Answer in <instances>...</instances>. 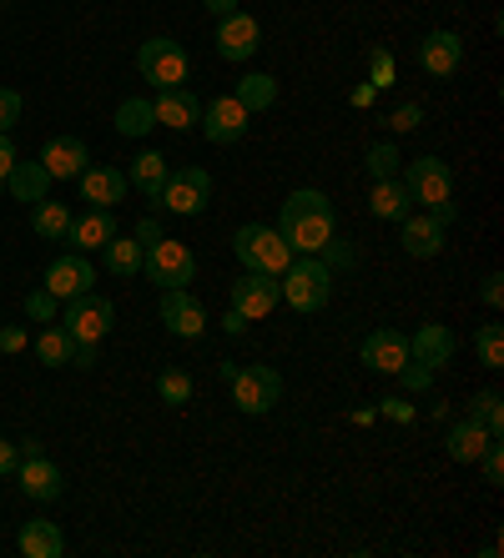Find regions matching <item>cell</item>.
Returning a JSON list of instances; mask_svg holds the SVG:
<instances>
[{"mask_svg": "<svg viewBox=\"0 0 504 558\" xmlns=\"http://www.w3.org/2000/svg\"><path fill=\"white\" fill-rule=\"evenodd\" d=\"M223 332H227V338H242V332H248V317H242L238 307H227V317H223Z\"/></svg>", "mask_w": 504, "mask_h": 558, "instance_id": "50", "label": "cell"}, {"mask_svg": "<svg viewBox=\"0 0 504 558\" xmlns=\"http://www.w3.org/2000/svg\"><path fill=\"white\" fill-rule=\"evenodd\" d=\"M469 417H479L484 428H490V438H504V408H500V392L484 388L469 398Z\"/></svg>", "mask_w": 504, "mask_h": 558, "instance_id": "34", "label": "cell"}, {"mask_svg": "<svg viewBox=\"0 0 504 558\" xmlns=\"http://www.w3.org/2000/svg\"><path fill=\"white\" fill-rule=\"evenodd\" d=\"M152 126H157V117H152V101H146V96H127V101L117 106V131L121 136H146Z\"/></svg>", "mask_w": 504, "mask_h": 558, "instance_id": "32", "label": "cell"}, {"mask_svg": "<svg viewBox=\"0 0 504 558\" xmlns=\"http://www.w3.org/2000/svg\"><path fill=\"white\" fill-rule=\"evenodd\" d=\"M36 357L46 367H67L71 363V332H67V327H61V323L46 327V332L36 338Z\"/></svg>", "mask_w": 504, "mask_h": 558, "instance_id": "33", "label": "cell"}, {"mask_svg": "<svg viewBox=\"0 0 504 558\" xmlns=\"http://www.w3.org/2000/svg\"><path fill=\"white\" fill-rule=\"evenodd\" d=\"M136 242H142V247H152V242H161V221L157 217H142V221H136Z\"/></svg>", "mask_w": 504, "mask_h": 558, "instance_id": "47", "label": "cell"}, {"mask_svg": "<svg viewBox=\"0 0 504 558\" xmlns=\"http://www.w3.org/2000/svg\"><path fill=\"white\" fill-rule=\"evenodd\" d=\"M419 121H424V106H419V101H404L394 117H388V126L404 136V131H419Z\"/></svg>", "mask_w": 504, "mask_h": 558, "instance_id": "43", "label": "cell"}, {"mask_svg": "<svg viewBox=\"0 0 504 558\" xmlns=\"http://www.w3.org/2000/svg\"><path fill=\"white\" fill-rule=\"evenodd\" d=\"M248 111H242V101L238 96H217V101H207L202 106V136H207V142L213 146H232V142H242V136H248Z\"/></svg>", "mask_w": 504, "mask_h": 558, "instance_id": "10", "label": "cell"}, {"mask_svg": "<svg viewBox=\"0 0 504 558\" xmlns=\"http://www.w3.org/2000/svg\"><path fill=\"white\" fill-rule=\"evenodd\" d=\"M479 298H484V307H500V302H504V277H500V272L484 277V287H479Z\"/></svg>", "mask_w": 504, "mask_h": 558, "instance_id": "45", "label": "cell"}, {"mask_svg": "<svg viewBox=\"0 0 504 558\" xmlns=\"http://www.w3.org/2000/svg\"><path fill=\"white\" fill-rule=\"evenodd\" d=\"M398 146H388V142H379V146H369V156H363V167H369V177L373 182H388V177H398Z\"/></svg>", "mask_w": 504, "mask_h": 558, "instance_id": "37", "label": "cell"}, {"mask_svg": "<svg viewBox=\"0 0 504 558\" xmlns=\"http://www.w3.org/2000/svg\"><path fill=\"white\" fill-rule=\"evenodd\" d=\"M46 186H51V171L40 167V161H15L11 177H5V192L15 202H46Z\"/></svg>", "mask_w": 504, "mask_h": 558, "instance_id": "27", "label": "cell"}, {"mask_svg": "<svg viewBox=\"0 0 504 558\" xmlns=\"http://www.w3.org/2000/svg\"><path fill=\"white\" fill-rule=\"evenodd\" d=\"M232 252H238V262L248 267V272H267V277H283L292 262V247L283 242V232H273V227H257V221H248V227H238V236H232Z\"/></svg>", "mask_w": 504, "mask_h": 558, "instance_id": "3", "label": "cell"}, {"mask_svg": "<svg viewBox=\"0 0 504 558\" xmlns=\"http://www.w3.org/2000/svg\"><path fill=\"white\" fill-rule=\"evenodd\" d=\"M92 282H96V272H92V262L81 257V252H71V257H56L51 267H46V292H56L61 302H71V298H81V292H92Z\"/></svg>", "mask_w": 504, "mask_h": 558, "instance_id": "16", "label": "cell"}, {"mask_svg": "<svg viewBox=\"0 0 504 558\" xmlns=\"http://www.w3.org/2000/svg\"><path fill=\"white\" fill-rule=\"evenodd\" d=\"M409 357L439 373V367L454 357V332H449L444 323H424V327H419V332L409 338Z\"/></svg>", "mask_w": 504, "mask_h": 558, "instance_id": "21", "label": "cell"}, {"mask_svg": "<svg viewBox=\"0 0 504 558\" xmlns=\"http://www.w3.org/2000/svg\"><path fill=\"white\" fill-rule=\"evenodd\" d=\"M465 61V40L454 36V31H429L419 40V65H424L429 76H454Z\"/></svg>", "mask_w": 504, "mask_h": 558, "instance_id": "18", "label": "cell"}, {"mask_svg": "<svg viewBox=\"0 0 504 558\" xmlns=\"http://www.w3.org/2000/svg\"><path fill=\"white\" fill-rule=\"evenodd\" d=\"M71 207H61V202H36V211H31V227H36V236H46V242H67L71 236Z\"/></svg>", "mask_w": 504, "mask_h": 558, "instance_id": "30", "label": "cell"}, {"mask_svg": "<svg viewBox=\"0 0 504 558\" xmlns=\"http://www.w3.org/2000/svg\"><path fill=\"white\" fill-rule=\"evenodd\" d=\"M413 207V196L404 192V182L398 177H388V182H373V196H369V211L379 221H404Z\"/></svg>", "mask_w": 504, "mask_h": 558, "instance_id": "28", "label": "cell"}, {"mask_svg": "<svg viewBox=\"0 0 504 558\" xmlns=\"http://www.w3.org/2000/svg\"><path fill=\"white\" fill-rule=\"evenodd\" d=\"M278 292L292 312H323L333 298V267L323 257H292L288 272L278 277Z\"/></svg>", "mask_w": 504, "mask_h": 558, "instance_id": "2", "label": "cell"}, {"mask_svg": "<svg viewBox=\"0 0 504 558\" xmlns=\"http://www.w3.org/2000/svg\"><path fill=\"white\" fill-rule=\"evenodd\" d=\"M384 413L398 417V423H413V408L404 403V398H384Z\"/></svg>", "mask_w": 504, "mask_h": 558, "instance_id": "52", "label": "cell"}, {"mask_svg": "<svg viewBox=\"0 0 504 558\" xmlns=\"http://www.w3.org/2000/svg\"><path fill=\"white\" fill-rule=\"evenodd\" d=\"M429 217H434L439 227H449V221L459 217V207H454V202H439V207H429Z\"/></svg>", "mask_w": 504, "mask_h": 558, "instance_id": "53", "label": "cell"}, {"mask_svg": "<svg viewBox=\"0 0 504 558\" xmlns=\"http://www.w3.org/2000/svg\"><path fill=\"white\" fill-rule=\"evenodd\" d=\"M101 252H107V267H111L117 277H136V272H142V252H146V247L136 242V236H111Z\"/></svg>", "mask_w": 504, "mask_h": 558, "instance_id": "31", "label": "cell"}, {"mask_svg": "<svg viewBox=\"0 0 504 558\" xmlns=\"http://www.w3.org/2000/svg\"><path fill=\"white\" fill-rule=\"evenodd\" d=\"M15 121H21V92L0 86V131H11Z\"/></svg>", "mask_w": 504, "mask_h": 558, "instance_id": "44", "label": "cell"}, {"mask_svg": "<svg viewBox=\"0 0 504 558\" xmlns=\"http://www.w3.org/2000/svg\"><path fill=\"white\" fill-rule=\"evenodd\" d=\"M157 202L167 211H177V217H197V211H207V202H213V177L202 167H172Z\"/></svg>", "mask_w": 504, "mask_h": 558, "instance_id": "6", "label": "cell"}, {"mask_svg": "<svg viewBox=\"0 0 504 558\" xmlns=\"http://www.w3.org/2000/svg\"><path fill=\"white\" fill-rule=\"evenodd\" d=\"M404 192H409L413 202H424V207L449 202V192H454L449 161H439V156H419V161H409V171H404Z\"/></svg>", "mask_w": 504, "mask_h": 558, "instance_id": "9", "label": "cell"}, {"mask_svg": "<svg viewBox=\"0 0 504 558\" xmlns=\"http://www.w3.org/2000/svg\"><path fill=\"white\" fill-rule=\"evenodd\" d=\"M373 96H379V92H373L369 81H363V86H353V106H359V111H369V106H373Z\"/></svg>", "mask_w": 504, "mask_h": 558, "instance_id": "54", "label": "cell"}, {"mask_svg": "<svg viewBox=\"0 0 504 558\" xmlns=\"http://www.w3.org/2000/svg\"><path fill=\"white\" fill-rule=\"evenodd\" d=\"M444 448H449L454 463H479V453L490 448V428L479 417H459L449 433H444Z\"/></svg>", "mask_w": 504, "mask_h": 558, "instance_id": "23", "label": "cell"}, {"mask_svg": "<svg viewBox=\"0 0 504 558\" xmlns=\"http://www.w3.org/2000/svg\"><path fill=\"white\" fill-rule=\"evenodd\" d=\"M71 363H76V367H96V342H71Z\"/></svg>", "mask_w": 504, "mask_h": 558, "instance_id": "49", "label": "cell"}, {"mask_svg": "<svg viewBox=\"0 0 504 558\" xmlns=\"http://www.w3.org/2000/svg\"><path fill=\"white\" fill-rule=\"evenodd\" d=\"M479 463H484V483H504V442L490 438V448L479 453Z\"/></svg>", "mask_w": 504, "mask_h": 558, "instance_id": "42", "label": "cell"}, {"mask_svg": "<svg viewBox=\"0 0 504 558\" xmlns=\"http://www.w3.org/2000/svg\"><path fill=\"white\" fill-rule=\"evenodd\" d=\"M278 302H283L278 277L248 272L242 282H232V307H238L248 323H263V317H273V307H278Z\"/></svg>", "mask_w": 504, "mask_h": 558, "instance_id": "12", "label": "cell"}, {"mask_svg": "<svg viewBox=\"0 0 504 558\" xmlns=\"http://www.w3.org/2000/svg\"><path fill=\"white\" fill-rule=\"evenodd\" d=\"M15 463H21V448L0 438V473H15Z\"/></svg>", "mask_w": 504, "mask_h": 558, "instance_id": "51", "label": "cell"}, {"mask_svg": "<svg viewBox=\"0 0 504 558\" xmlns=\"http://www.w3.org/2000/svg\"><path fill=\"white\" fill-rule=\"evenodd\" d=\"M15 548L26 558H61L67 554V538H61V529H56L51 519H31L26 529H21V538H15Z\"/></svg>", "mask_w": 504, "mask_h": 558, "instance_id": "25", "label": "cell"}, {"mask_svg": "<svg viewBox=\"0 0 504 558\" xmlns=\"http://www.w3.org/2000/svg\"><path fill=\"white\" fill-rule=\"evenodd\" d=\"M11 167H15V142H11V131H0V186H5Z\"/></svg>", "mask_w": 504, "mask_h": 558, "instance_id": "46", "label": "cell"}, {"mask_svg": "<svg viewBox=\"0 0 504 558\" xmlns=\"http://www.w3.org/2000/svg\"><path fill=\"white\" fill-rule=\"evenodd\" d=\"M56 307H61V298H56V292H46V287L26 292V317H36V323H56Z\"/></svg>", "mask_w": 504, "mask_h": 558, "instance_id": "39", "label": "cell"}, {"mask_svg": "<svg viewBox=\"0 0 504 558\" xmlns=\"http://www.w3.org/2000/svg\"><path fill=\"white\" fill-rule=\"evenodd\" d=\"M475 352L484 367H504V327L500 323H484L475 332Z\"/></svg>", "mask_w": 504, "mask_h": 558, "instance_id": "36", "label": "cell"}, {"mask_svg": "<svg viewBox=\"0 0 504 558\" xmlns=\"http://www.w3.org/2000/svg\"><path fill=\"white\" fill-rule=\"evenodd\" d=\"M161 327L172 332V338H192L197 342L207 332V312L202 302L187 292V287H167V298H161Z\"/></svg>", "mask_w": 504, "mask_h": 558, "instance_id": "11", "label": "cell"}, {"mask_svg": "<svg viewBox=\"0 0 504 558\" xmlns=\"http://www.w3.org/2000/svg\"><path fill=\"white\" fill-rule=\"evenodd\" d=\"M394 377H398V383H404V388H409V392H424L429 383H434V367H424V363H413V357H409V363L398 367Z\"/></svg>", "mask_w": 504, "mask_h": 558, "instance_id": "41", "label": "cell"}, {"mask_svg": "<svg viewBox=\"0 0 504 558\" xmlns=\"http://www.w3.org/2000/svg\"><path fill=\"white\" fill-rule=\"evenodd\" d=\"M15 478H21V494L36 498V504H51V498H61V468L51 463L46 453H26L21 463H15Z\"/></svg>", "mask_w": 504, "mask_h": 558, "instance_id": "15", "label": "cell"}, {"mask_svg": "<svg viewBox=\"0 0 504 558\" xmlns=\"http://www.w3.org/2000/svg\"><path fill=\"white\" fill-rule=\"evenodd\" d=\"M111 236H117V211H101V207H92L86 211V217H76L71 221V247L76 252H101L111 242Z\"/></svg>", "mask_w": 504, "mask_h": 558, "instance_id": "22", "label": "cell"}, {"mask_svg": "<svg viewBox=\"0 0 504 558\" xmlns=\"http://www.w3.org/2000/svg\"><path fill=\"white\" fill-rule=\"evenodd\" d=\"M398 227H404V252H409V257H439V252H444V227H439L434 217H404L398 221Z\"/></svg>", "mask_w": 504, "mask_h": 558, "instance_id": "24", "label": "cell"}, {"mask_svg": "<svg viewBox=\"0 0 504 558\" xmlns=\"http://www.w3.org/2000/svg\"><path fill=\"white\" fill-rule=\"evenodd\" d=\"M278 232L292 247V257H319L323 242L333 236V202L323 192H292L278 211Z\"/></svg>", "mask_w": 504, "mask_h": 558, "instance_id": "1", "label": "cell"}, {"mask_svg": "<svg viewBox=\"0 0 504 558\" xmlns=\"http://www.w3.org/2000/svg\"><path fill=\"white\" fill-rule=\"evenodd\" d=\"M76 182H81V202H92L101 211H117V202L127 196V171L117 167H86Z\"/></svg>", "mask_w": 504, "mask_h": 558, "instance_id": "19", "label": "cell"}, {"mask_svg": "<svg viewBox=\"0 0 504 558\" xmlns=\"http://www.w3.org/2000/svg\"><path fill=\"white\" fill-rule=\"evenodd\" d=\"M257 46H263V26H257L252 15L232 11L217 21V56H223V61H248Z\"/></svg>", "mask_w": 504, "mask_h": 558, "instance_id": "13", "label": "cell"}, {"mask_svg": "<svg viewBox=\"0 0 504 558\" xmlns=\"http://www.w3.org/2000/svg\"><path fill=\"white\" fill-rule=\"evenodd\" d=\"M111 323H117V307H111L107 298H96V292L71 298L67 317H61V327L71 332V342H101L111 332Z\"/></svg>", "mask_w": 504, "mask_h": 558, "instance_id": "8", "label": "cell"}, {"mask_svg": "<svg viewBox=\"0 0 504 558\" xmlns=\"http://www.w3.org/2000/svg\"><path fill=\"white\" fill-rule=\"evenodd\" d=\"M319 257L328 262V267H353V262H359V247H353V242H338V236H328Z\"/></svg>", "mask_w": 504, "mask_h": 558, "instance_id": "40", "label": "cell"}, {"mask_svg": "<svg viewBox=\"0 0 504 558\" xmlns=\"http://www.w3.org/2000/svg\"><path fill=\"white\" fill-rule=\"evenodd\" d=\"M369 86L373 92H388V86H394V51H388V46H373L369 51Z\"/></svg>", "mask_w": 504, "mask_h": 558, "instance_id": "38", "label": "cell"}, {"mask_svg": "<svg viewBox=\"0 0 504 558\" xmlns=\"http://www.w3.org/2000/svg\"><path fill=\"white\" fill-rule=\"evenodd\" d=\"M167 156L161 151H136L132 156V171H127V186H136V192L142 196H152V202H157L161 196V186H167Z\"/></svg>", "mask_w": 504, "mask_h": 558, "instance_id": "26", "label": "cell"}, {"mask_svg": "<svg viewBox=\"0 0 504 558\" xmlns=\"http://www.w3.org/2000/svg\"><path fill=\"white\" fill-rule=\"evenodd\" d=\"M136 71H142V81H152L157 92H172V86H182V81L192 76V61H187L182 40L152 36V40H142V51H136Z\"/></svg>", "mask_w": 504, "mask_h": 558, "instance_id": "4", "label": "cell"}, {"mask_svg": "<svg viewBox=\"0 0 504 558\" xmlns=\"http://www.w3.org/2000/svg\"><path fill=\"white\" fill-rule=\"evenodd\" d=\"M157 392H161V403H167V408L192 403V373H182V367H161Z\"/></svg>", "mask_w": 504, "mask_h": 558, "instance_id": "35", "label": "cell"}, {"mask_svg": "<svg viewBox=\"0 0 504 558\" xmlns=\"http://www.w3.org/2000/svg\"><path fill=\"white\" fill-rule=\"evenodd\" d=\"M359 363L373 367V373H398V367L409 363V338H404L398 327H379V332H369V338H363Z\"/></svg>", "mask_w": 504, "mask_h": 558, "instance_id": "14", "label": "cell"}, {"mask_svg": "<svg viewBox=\"0 0 504 558\" xmlns=\"http://www.w3.org/2000/svg\"><path fill=\"white\" fill-rule=\"evenodd\" d=\"M202 5H207V11H213L217 21H223V15H232V11H238V0H202Z\"/></svg>", "mask_w": 504, "mask_h": 558, "instance_id": "55", "label": "cell"}, {"mask_svg": "<svg viewBox=\"0 0 504 558\" xmlns=\"http://www.w3.org/2000/svg\"><path fill=\"white\" fill-rule=\"evenodd\" d=\"M86 142L81 136H51V142L40 146V167L51 171V182H71V177H81L86 171Z\"/></svg>", "mask_w": 504, "mask_h": 558, "instance_id": "17", "label": "cell"}, {"mask_svg": "<svg viewBox=\"0 0 504 558\" xmlns=\"http://www.w3.org/2000/svg\"><path fill=\"white\" fill-rule=\"evenodd\" d=\"M278 398H283L278 367H263V363L238 367V377H232V403H238L248 417L273 413V408H278Z\"/></svg>", "mask_w": 504, "mask_h": 558, "instance_id": "7", "label": "cell"}, {"mask_svg": "<svg viewBox=\"0 0 504 558\" xmlns=\"http://www.w3.org/2000/svg\"><path fill=\"white\" fill-rule=\"evenodd\" d=\"M142 272L167 292V287H187L192 277H197V257H192V247L172 242V236H161V242H152V247L142 252Z\"/></svg>", "mask_w": 504, "mask_h": 558, "instance_id": "5", "label": "cell"}, {"mask_svg": "<svg viewBox=\"0 0 504 558\" xmlns=\"http://www.w3.org/2000/svg\"><path fill=\"white\" fill-rule=\"evenodd\" d=\"M242 101V111L248 117H257V111H273V101H278V81L263 76V71H252V76L238 81V92H232Z\"/></svg>", "mask_w": 504, "mask_h": 558, "instance_id": "29", "label": "cell"}, {"mask_svg": "<svg viewBox=\"0 0 504 558\" xmlns=\"http://www.w3.org/2000/svg\"><path fill=\"white\" fill-rule=\"evenodd\" d=\"M0 352H26V327H0Z\"/></svg>", "mask_w": 504, "mask_h": 558, "instance_id": "48", "label": "cell"}, {"mask_svg": "<svg viewBox=\"0 0 504 558\" xmlns=\"http://www.w3.org/2000/svg\"><path fill=\"white\" fill-rule=\"evenodd\" d=\"M152 117H157V126L187 131L192 121H202V101L187 92V86H172V92H157V101H152Z\"/></svg>", "mask_w": 504, "mask_h": 558, "instance_id": "20", "label": "cell"}]
</instances>
